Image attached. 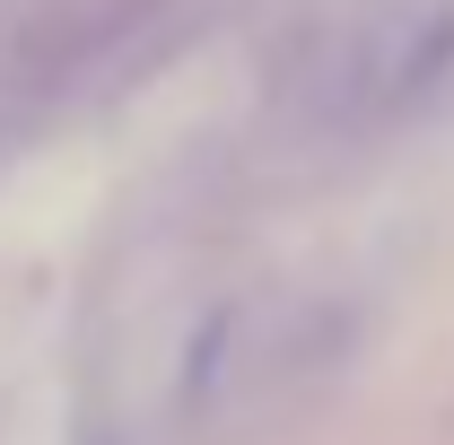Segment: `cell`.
<instances>
[{
    "instance_id": "cell-1",
    "label": "cell",
    "mask_w": 454,
    "mask_h": 445,
    "mask_svg": "<svg viewBox=\"0 0 454 445\" xmlns=\"http://www.w3.org/2000/svg\"><path fill=\"white\" fill-rule=\"evenodd\" d=\"M340 367V315L297 288H245L201 315H184L167 340V376L149 402L158 445H227L262 419H280L306 385Z\"/></svg>"
},
{
    "instance_id": "cell-2",
    "label": "cell",
    "mask_w": 454,
    "mask_h": 445,
    "mask_svg": "<svg viewBox=\"0 0 454 445\" xmlns=\"http://www.w3.org/2000/svg\"><path fill=\"white\" fill-rule=\"evenodd\" d=\"M446 88H454V0H367L315 70V113L349 140H376V131L419 122Z\"/></svg>"
}]
</instances>
